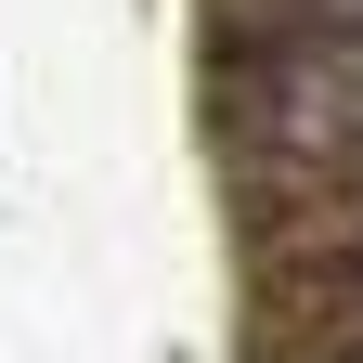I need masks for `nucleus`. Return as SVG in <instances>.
<instances>
[{
	"mask_svg": "<svg viewBox=\"0 0 363 363\" xmlns=\"http://www.w3.org/2000/svg\"><path fill=\"white\" fill-rule=\"evenodd\" d=\"M337 363H363V350H337Z\"/></svg>",
	"mask_w": 363,
	"mask_h": 363,
	"instance_id": "nucleus-3",
	"label": "nucleus"
},
{
	"mask_svg": "<svg viewBox=\"0 0 363 363\" xmlns=\"http://www.w3.org/2000/svg\"><path fill=\"white\" fill-rule=\"evenodd\" d=\"M298 26H363V0H286Z\"/></svg>",
	"mask_w": 363,
	"mask_h": 363,
	"instance_id": "nucleus-2",
	"label": "nucleus"
},
{
	"mask_svg": "<svg viewBox=\"0 0 363 363\" xmlns=\"http://www.w3.org/2000/svg\"><path fill=\"white\" fill-rule=\"evenodd\" d=\"M234 117L272 169H311V182H350L363 169V26H298L234 78Z\"/></svg>",
	"mask_w": 363,
	"mask_h": 363,
	"instance_id": "nucleus-1",
	"label": "nucleus"
}]
</instances>
